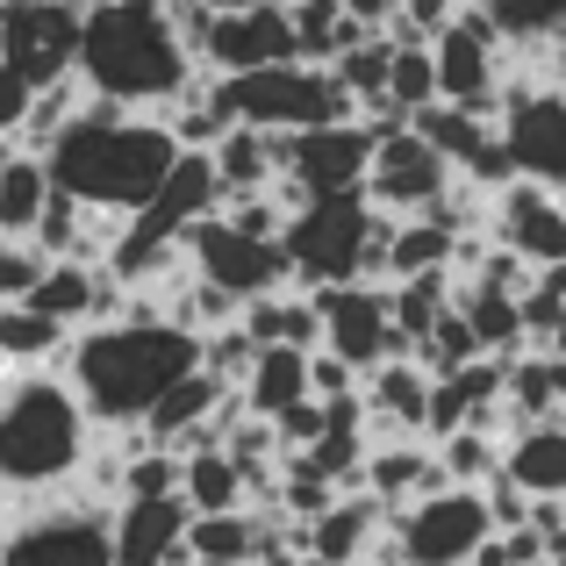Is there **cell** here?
<instances>
[{
  "label": "cell",
  "mask_w": 566,
  "mask_h": 566,
  "mask_svg": "<svg viewBox=\"0 0 566 566\" xmlns=\"http://www.w3.org/2000/svg\"><path fill=\"white\" fill-rule=\"evenodd\" d=\"M57 366L80 387V401L94 409L101 430H137L144 416L158 409V395L201 366V331L180 323V316H166V308H151V302H137L115 323L72 331V345H65Z\"/></svg>",
  "instance_id": "cell-1"
},
{
  "label": "cell",
  "mask_w": 566,
  "mask_h": 566,
  "mask_svg": "<svg viewBox=\"0 0 566 566\" xmlns=\"http://www.w3.org/2000/svg\"><path fill=\"white\" fill-rule=\"evenodd\" d=\"M187 144L172 137V123L158 108H123V101H86L65 129L51 137V180L65 193H80L86 208H115V216H137L166 172L180 166Z\"/></svg>",
  "instance_id": "cell-2"
},
{
  "label": "cell",
  "mask_w": 566,
  "mask_h": 566,
  "mask_svg": "<svg viewBox=\"0 0 566 566\" xmlns=\"http://www.w3.org/2000/svg\"><path fill=\"white\" fill-rule=\"evenodd\" d=\"M94 409L65 366H8L0 374V488L14 495H57L80 481L86 452H94Z\"/></svg>",
  "instance_id": "cell-3"
},
{
  "label": "cell",
  "mask_w": 566,
  "mask_h": 566,
  "mask_svg": "<svg viewBox=\"0 0 566 566\" xmlns=\"http://www.w3.org/2000/svg\"><path fill=\"white\" fill-rule=\"evenodd\" d=\"M201 57L180 43L166 0H86L80 80L123 108H172L193 86Z\"/></svg>",
  "instance_id": "cell-4"
},
{
  "label": "cell",
  "mask_w": 566,
  "mask_h": 566,
  "mask_svg": "<svg viewBox=\"0 0 566 566\" xmlns=\"http://www.w3.org/2000/svg\"><path fill=\"white\" fill-rule=\"evenodd\" d=\"M387 230H395V216H380L359 187L302 201L280 230V244H287L302 287H337V280H387Z\"/></svg>",
  "instance_id": "cell-5"
},
{
  "label": "cell",
  "mask_w": 566,
  "mask_h": 566,
  "mask_svg": "<svg viewBox=\"0 0 566 566\" xmlns=\"http://www.w3.org/2000/svg\"><path fill=\"white\" fill-rule=\"evenodd\" d=\"M208 94L230 123H259V129H316L359 115V94L337 80V65H308V57H280V65L259 72H216Z\"/></svg>",
  "instance_id": "cell-6"
},
{
  "label": "cell",
  "mask_w": 566,
  "mask_h": 566,
  "mask_svg": "<svg viewBox=\"0 0 566 566\" xmlns=\"http://www.w3.org/2000/svg\"><path fill=\"white\" fill-rule=\"evenodd\" d=\"M0 566H115V502L86 488L29 495L0 524Z\"/></svg>",
  "instance_id": "cell-7"
},
{
  "label": "cell",
  "mask_w": 566,
  "mask_h": 566,
  "mask_svg": "<svg viewBox=\"0 0 566 566\" xmlns=\"http://www.w3.org/2000/svg\"><path fill=\"white\" fill-rule=\"evenodd\" d=\"M387 538H395V566H473L481 545L495 538L488 488L444 481L438 495H416L409 510H387Z\"/></svg>",
  "instance_id": "cell-8"
},
{
  "label": "cell",
  "mask_w": 566,
  "mask_h": 566,
  "mask_svg": "<svg viewBox=\"0 0 566 566\" xmlns=\"http://www.w3.org/2000/svg\"><path fill=\"white\" fill-rule=\"evenodd\" d=\"M187 259H193V273H208L216 287H230L237 302H259V294H273V287H287V280H294L287 244H280V237L237 230L222 208L187 230Z\"/></svg>",
  "instance_id": "cell-9"
},
{
  "label": "cell",
  "mask_w": 566,
  "mask_h": 566,
  "mask_svg": "<svg viewBox=\"0 0 566 566\" xmlns=\"http://www.w3.org/2000/svg\"><path fill=\"white\" fill-rule=\"evenodd\" d=\"M495 123H502V144H510V166L524 180H545L566 193V86L559 80H510Z\"/></svg>",
  "instance_id": "cell-10"
},
{
  "label": "cell",
  "mask_w": 566,
  "mask_h": 566,
  "mask_svg": "<svg viewBox=\"0 0 566 566\" xmlns=\"http://www.w3.org/2000/svg\"><path fill=\"white\" fill-rule=\"evenodd\" d=\"M430 51H438V94L444 101L481 108V115L502 108V86H510V72H502V29H495V14H488L481 0L459 8L452 29L430 36Z\"/></svg>",
  "instance_id": "cell-11"
},
{
  "label": "cell",
  "mask_w": 566,
  "mask_h": 566,
  "mask_svg": "<svg viewBox=\"0 0 566 566\" xmlns=\"http://www.w3.org/2000/svg\"><path fill=\"white\" fill-rule=\"evenodd\" d=\"M452 180H459L452 158H444L416 123H401V129H380V144H374V166H366V201H374L380 216H423L430 201H444V193H452Z\"/></svg>",
  "instance_id": "cell-12"
},
{
  "label": "cell",
  "mask_w": 566,
  "mask_h": 566,
  "mask_svg": "<svg viewBox=\"0 0 566 566\" xmlns=\"http://www.w3.org/2000/svg\"><path fill=\"white\" fill-rule=\"evenodd\" d=\"M0 29H8V65L29 72L36 86L80 72V36H86L80 0H0Z\"/></svg>",
  "instance_id": "cell-13"
},
{
  "label": "cell",
  "mask_w": 566,
  "mask_h": 566,
  "mask_svg": "<svg viewBox=\"0 0 566 566\" xmlns=\"http://www.w3.org/2000/svg\"><path fill=\"white\" fill-rule=\"evenodd\" d=\"M316 302H323V345L345 352L359 374H374L387 352H401L387 280H337V287H316Z\"/></svg>",
  "instance_id": "cell-14"
},
{
  "label": "cell",
  "mask_w": 566,
  "mask_h": 566,
  "mask_svg": "<svg viewBox=\"0 0 566 566\" xmlns=\"http://www.w3.org/2000/svg\"><path fill=\"white\" fill-rule=\"evenodd\" d=\"M374 144L380 129L345 115V123H316V129H294V158H287V180L316 201V193H359L366 166H374Z\"/></svg>",
  "instance_id": "cell-15"
},
{
  "label": "cell",
  "mask_w": 566,
  "mask_h": 566,
  "mask_svg": "<svg viewBox=\"0 0 566 566\" xmlns=\"http://www.w3.org/2000/svg\"><path fill=\"white\" fill-rule=\"evenodd\" d=\"M488 237H495V244H510L516 259H531V265H566V193L516 172L510 187H495Z\"/></svg>",
  "instance_id": "cell-16"
},
{
  "label": "cell",
  "mask_w": 566,
  "mask_h": 566,
  "mask_svg": "<svg viewBox=\"0 0 566 566\" xmlns=\"http://www.w3.org/2000/svg\"><path fill=\"white\" fill-rule=\"evenodd\" d=\"M280 57H302V36H294L287 0H265V8H216V29H208V72H259L280 65Z\"/></svg>",
  "instance_id": "cell-17"
},
{
  "label": "cell",
  "mask_w": 566,
  "mask_h": 566,
  "mask_svg": "<svg viewBox=\"0 0 566 566\" xmlns=\"http://www.w3.org/2000/svg\"><path fill=\"white\" fill-rule=\"evenodd\" d=\"M187 524H193L187 488H172V495H123L115 502V566H193Z\"/></svg>",
  "instance_id": "cell-18"
},
{
  "label": "cell",
  "mask_w": 566,
  "mask_h": 566,
  "mask_svg": "<svg viewBox=\"0 0 566 566\" xmlns=\"http://www.w3.org/2000/svg\"><path fill=\"white\" fill-rule=\"evenodd\" d=\"M430 387H438V374H430L416 352H387V359L366 374V430L374 438H423V423H430Z\"/></svg>",
  "instance_id": "cell-19"
},
{
  "label": "cell",
  "mask_w": 566,
  "mask_h": 566,
  "mask_svg": "<svg viewBox=\"0 0 566 566\" xmlns=\"http://www.w3.org/2000/svg\"><path fill=\"white\" fill-rule=\"evenodd\" d=\"M444 481H452V473H444V459H438L430 438H416V444L374 438V452H366V495H380L387 510H401V502H416V495H438Z\"/></svg>",
  "instance_id": "cell-20"
},
{
  "label": "cell",
  "mask_w": 566,
  "mask_h": 566,
  "mask_svg": "<svg viewBox=\"0 0 566 566\" xmlns=\"http://www.w3.org/2000/svg\"><path fill=\"white\" fill-rule=\"evenodd\" d=\"M380 531H387V502L359 488V502L337 495L331 510L308 524V553L331 559V566H366V559H374V545H380Z\"/></svg>",
  "instance_id": "cell-21"
},
{
  "label": "cell",
  "mask_w": 566,
  "mask_h": 566,
  "mask_svg": "<svg viewBox=\"0 0 566 566\" xmlns=\"http://www.w3.org/2000/svg\"><path fill=\"white\" fill-rule=\"evenodd\" d=\"M237 316H244V331L259 337V345H302V352L323 345V302H316V287H302V280L244 302Z\"/></svg>",
  "instance_id": "cell-22"
},
{
  "label": "cell",
  "mask_w": 566,
  "mask_h": 566,
  "mask_svg": "<svg viewBox=\"0 0 566 566\" xmlns=\"http://www.w3.org/2000/svg\"><path fill=\"white\" fill-rule=\"evenodd\" d=\"M502 473H510L524 495H566V416H538V423L510 430Z\"/></svg>",
  "instance_id": "cell-23"
},
{
  "label": "cell",
  "mask_w": 566,
  "mask_h": 566,
  "mask_svg": "<svg viewBox=\"0 0 566 566\" xmlns=\"http://www.w3.org/2000/svg\"><path fill=\"white\" fill-rule=\"evenodd\" d=\"M51 158L29 151V144H14L8 158H0V237H36L43 208H51Z\"/></svg>",
  "instance_id": "cell-24"
},
{
  "label": "cell",
  "mask_w": 566,
  "mask_h": 566,
  "mask_svg": "<svg viewBox=\"0 0 566 566\" xmlns=\"http://www.w3.org/2000/svg\"><path fill=\"white\" fill-rule=\"evenodd\" d=\"M180 459H187L180 488H187L193 510H244L251 502V473L237 467L230 444H201V452H180Z\"/></svg>",
  "instance_id": "cell-25"
},
{
  "label": "cell",
  "mask_w": 566,
  "mask_h": 566,
  "mask_svg": "<svg viewBox=\"0 0 566 566\" xmlns=\"http://www.w3.org/2000/svg\"><path fill=\"white\" fill-rule=\"evenodd\" d=\"M237 395H244L259 416H280L287 401L316 395V387H308V352H302V345H265L259 366L244 374V387H237Z\"/></svg>",
  "instance_id": "cell-26"
},
{
  "label": "cell",
  "mask_w": 566,
  "mask_h": 566,
  "mask_svg": "<svg viewBox=\"0 0 566 566\" xmlns=\"http://www.w3.org/2000/svg\"><path fill=\"white\" fill-rule=\"evenodd\" d=\"M502 452H510V438L502 430H488V423H459L452 438H438V459H444V473L452 481H467V488H488L502 473Z\"/></svg>",
  "instance_id": "cell-27"
},
{
  "label": "cell",
  "mask_w": 566,
  "mask_h": 566,
  "mask_svg": "<svg viewBox=\"0 0 566 566\" xmlns=\"http://www.w3.org/2000/svg\"><path fill=\"white\" fill-rule=\"evenodd\" d=\"M488 14H495L502 43H516V51H545L553 36H566V0H481Z\"/></svg>",
  "instance_id": "cell-28"
},
{
  "label": "cell",
  "mask_w": 566,
  "mask_h": 566,
  "mask_svg": "<svg viewBox=\"0 0 566 566\" xmlns=\"http://www.w3.org/2000/svg\"><path fill=\"white\" fill-rule=\"evenodd\" d=\"M387 94H395L401 115L444 101L438 94V51H430V36H395V72H387Z\"/></svg>",
  "instance_id": "cell-29"
},
{
  "label": "cell",
  "mask_w": 566,
  "mask_h": 566,
  "mask_svg": "<svg viewBox=\"0 0 566 566\" xmlns=\"http://www.w3.org/2000/svg\"><path fill=\"white\" fill-rule=\"evenodd\" d=\"M481 331H473V323H467V308H444V316L438 323H430V337H423V345H416V359H423L430 366V374H459V366H467V359H481Z\"/></svg>",
  "instance_id": "cell-30"
},
{
  "label": "cell",
  "mask_w": 566,
  "mask_h": 566,
  "mask_svg": "<svg viewBox=\"0 0 566 566\" xmlns=\"http://www.w3.org/2000/svg\"><path fill=\"white\" fill-rule=\"evenodd\" d=\"M43 251L29 237H0V302H29V287L43 280Z\"/></svg>",
  "instance_id": "cell-31"
},
{
  "label": "cell",
  "mask_w": 566,
  "mask_h": 566,
  "mask_svg": "<svg viewBox=\"0 0 566 566\" xmlns=\"http://www.w3.org/2000/svg\"><path fill=\"white\" fill-rule=\"evenodd\" d=\"M29 108H36V80H29V72H14V65H0V137L22 144Z\"/></svg>",
  "instance_id": "cell-32"
},
{
  "label": "cell",
  "mask_w": 566,
  "mask_h": 566,
  "mask_svg": "<svg viewBox=\"0 0 566 566\" xmlns=\"http://www.w3.org/2000/svg\"><path fill=\"white\" fill-rule=\"evenodd\" d=\"M345 8L359 14V22H374V29H387V22H395V14H401V0H345Z\"/></svg>",
  "instance_id": "cell-33"
},
{
  "label": "cell",
  "mask_w": 566,
  "mask_h": 566,
  "mask_svg": "<svg viewBox=\"0 0 566 566\" xmlns=\"http://www.w3.org/2000/svg\"><path fill=\"white\" fill-rule=\"evenodd\" d=\"M545 566H566V531H559V538H553V559H545Z\"/></svg>",
  "instance_id": "cell-34"
},
{
  "label": "cell",
  "mask_w": 566,
  "mask_h": 566,
  "mask_svg": "<svg viewBox=\"0 0 566 566\" xmlns=\"http://www.w3.org/2000/svg\"><path fill=\"white\" fill-rule=\"evenodd\" d=\"M208 8H265V0H208Z\"/></svg>",
  "instance_id": "cell-35"
},
{
  "label": "cell",
  "mask_w": 566,
  "mask_h": 566,
  "mask_svg": "<svg viewBox=\"0 0 566 566\" xmlns=\"http://www.w3.org/2000/svg\"><path fill=\"white\" fill-rule=\"evenodd\" d=\"M0 65H8V29H0Z\"/></svg>",
  "instance_id": "cell-36"
}]
</instances>
